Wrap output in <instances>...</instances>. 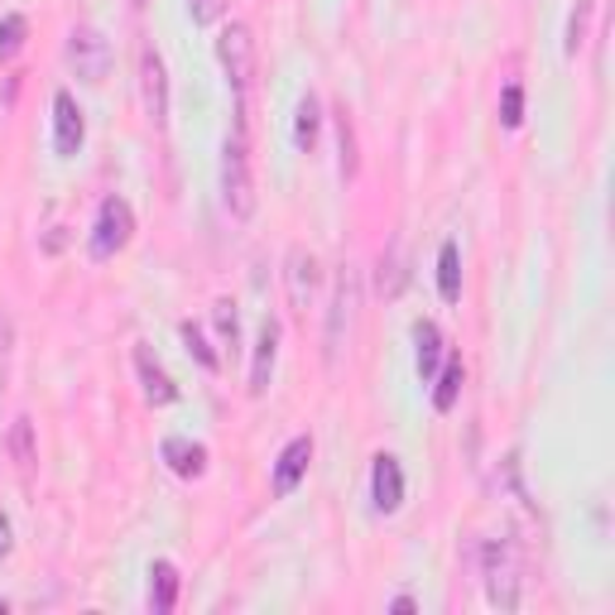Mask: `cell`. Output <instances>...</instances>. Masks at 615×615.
Masks as SVG:
<instances>
[{"mask_svg": "<svg viewBox=\"0 0 615 615\" xmlns=\"http://www.w3.org/2000/svg\"><path fill=\"white\" fill-rule=\"evenodd\" d=\"M15 457H20V466L35 462V452H29V419L15 423Z\"/></svg>", "mask_w": 615, "mask_h": 615, "instance_id": "4316f807", "label": "cell"}, {"mask_svg": "<svg viewBox=\"0 0 615 615\" xmlns=\"http://www.w3.org/2000/svg\"><path fill=\"white\" fill-rule=\"evenodd\" d=\"M308 462H312V438H308V433H298V438L289 443L284 452H279V462H274V496H294V486L304 481Z\"/></svg>", "mask_w": 615, "mask_h": 615, "instance_id": "8fae6325", "label": "cell"}, {"mask_svg": "<svg viewBox=\"0 0 615 615\" xmlns=\"http://www.w3.org/2000/svg\"><path fill=\"white\" fill-rule=\"evenodd\" d=\"M413 346H419V375L433 380L438 375V361H443V332L433 322H419L413 328Z\"/></svg>", "mask_w": 615, "mask_h": 615, "instance_id": "ac0fdd59", "label": "cell"}, {"mask_svg": "<svg viewBox=\"0 0 615 615\" xmlns=\"http://www.w3.org/2000/svg\"><path fill=\"white\" fill-rule=\"evenodd\" d=\"M136 371H140V385H144V399H150V405H174L178 399L174 380L164 375V366L150 356V346H136Z\"/></svg>", "mask_w": 615, "mask_h": 615, "instance_id": "7c38bea8", "label": "cell"}, {"mask_svg": "<svg viewBox=\"0 0 615 615\" xmlns=\"http://www.w3.org/2000/svg\"><path fill=\"white\" fill-rule=\"evenodd\" d=\"M591 10H597V0H577L573 20H567V53H573V59H577L581 43H587V20H591Z\"/></svg>", "mask_w": 615, "mask_h": 615, "instance_id": "cb8c5ba5", "label": "cell"}, {"mask_svg": "<svg viewBox=\"0 0 615 615\" xmlns=\"http://www.w3.org/2000/svg\"><path fill=\"white\" fill-rule=\"evenodd\" d=\"M356 308H361V270L356 265H342L337 270V284H332V304H328V328H322V351L328 361L337 366L346 337L356 328Z\"/></svg>", "mask_w": 615, "mask_h": 615, "instance_id": "7a4b0ae2", "label": "cell"}, {"mask_svg": "<svg viewBox=\"0 0 615 615\" xmlns=\"http://www.w3.org/2000/svg\"><path fill=\"white\" fill-rule=\"evenodd\" d=\"M371 500L380 514H395L405 505V472H399V457L380 452L375 466H371Z\"/></svg>", "mask_w": 615, "mask_h": 615, "instance_id": "30bf717a", "label": "cell"}, {"mask_svg": "<svg viewBox=\"0 0 615 615\" xmlns=\"http://www.w3.org/2000/svg\"><path fill=\"white\" fill-rule=\"evenodd\" d=\"M164 462L174 466V476L197 481L207 472V447L203 443H188V438H164Z\"/></svg>", "mask_w": 615, "mask_h": 615, "instance_id": "5bb4252c", "label": "cell"}, {"mask_svg": "<svg viewBox=\"0 0 615 615\" xmlns=\"http://www.w3.org/2000/svg\"><path fill=\"white\" fill-rule=\"evenodd\" d=\"M274 356H279V322L265 318L260 342H255V366H251V395H265L274 375Z\"/></svg>", "mask_w": 615, "mask_h": 615, "instance_id": "4fadbf2b", "label": "cell"}, {"mask_svg": "<svg viewBox=\"0 0 615 615\" xmlns=\"http://www.w3.org/2000/svg\"><path fill=\"white\" fill-rule=\"evenodd\" d=\"M481 573H486V597L490 606L514 611L520 606V558L505 539H490L486 553H481Z\"/></svg>", "mask_w": 615, "mask_h": 615, "instance_id": "277c9868", "label": "cell"}, {"mask_svg": "<svg viewBox=\"0 0 615 615\" xmlns=\"http://www.w3.org/2000/svg\"><path fill=\"white\" fill-rule=\"evenodd\" d=\"M174 601H178V567L174 563H154L150 567V611L169 615Z\"/></svg>", "mask_w": 615, "mask_h": 615, "instance_id": "9a60e30c", "label": "cell"}, {"mask_svg": "<svg viewBox=\"0 0 615 615\" xmlns=\"http://www.w3.org/2000/svg\"><path fill=\"white\" fill-rule=\"evenodd\" d=\"M217 63H221V73H227L236 102H245V92H251V82H255V39H251V25L231 20V25L221 29V35H217Z\"/></svg>", "mask_w": 615, "mask_h": 615, "instance_id": "3957f363", "label": "cell"}, {"mask_svg": "<svg viewBox=\"0 0 615 615\" xmlns=\"http://www.w3.org/2000/svg\"><path fill=\"white\" fill-rule=\"evenodd\" d=\"M438 294H443V304L462 298V255H457V241H443V251H438Z\"/></svg>", "mask_w": 615, "mask_h": 615, "instance_id": "2e32d148", "label": "cell"}, {"mask_svg": "<svg viewBox=\"0 0 615 615\" xmlns=\"http://www.w3.org/2000/svg\"><path fill=\"white\" fill-rule=\"evenodd\" d=\"M462 380H466V366L452 356V361L443 366V375H438V389H433V409H438V413H452L457 395H462Z\"/></svg>", "mask_w": 615, "mask_h": 615, "instance_id": "d6986e66", "label": "cell"}, {"mask_svg": "<svg viewBox=\"0 0 615 615\" xmlns=\"http://www.w3.org/2000/svg\"><path fill=\"white\" fill-rule=\"evenodd\" d=\"M68 63L77 68V77L82 82H106V73H111V43L97 35V29H73L68 35Z\"/></svg>", "mask_w": 615, "mask_h": 615, "instance_id": "8992f818", "label": "cell"}, {"mask_svg": "<svg viewBox=\"0 0 615 615\" xmlns=\"http://www.w3.org/2000/svg\"><path fill=\"white\" fill-rule=\"evenodd\" d=\"M212 318H217V332H221V342L227 346H236L241 342V322H236V304H227V298H221L217 308H212Z\"/></svg>", "mask_w": 615, "mask_h": 615, "instance_id": "d4e9b609", "label": "cell"}, {"mask_svg": "<svg viewBox=\"0 0 615 615\" xmlns=\"http://www.w3.org/2000/svg\"><path fill=\"white\" fill-rule=\"evenodd\" d=\"M221 203L236 221L255 217V178H251V140H245V102H236V126L221 144Z\"/></svg>", "mask_w": 615, "mask_h": 615, "instance_id": "6da1fadb", "label": "cell"}, {"mask_svg": "<svg viewBox=\"0 0 615 615\" xmlns=\"http://www.w3.org/2000/svg\"><path fill=\"white\" fill-rule=\"evenodd\" d=\"M318 130H322V106L318 97L304 92V102H298V116H294V144L304 154H312V144H318Z\"/></svg>", "mask_w": 615, "mask_h": 615, "instance_id": "e0dca14e", "label": "cell"}, {"mask_svg": "<svg viewBox=\"0 0 615 615\" xmlns=\"http://www.w3.org/2000/svg\"><path fill=\"white\" fill-rule=\"evenodd\" d=\"M318 255L308 251V245H294V251L284 255V289H289V304H294V312H308L312 298H318Z\"/></svg>", "mask_w": 615, "mask_h": 615, "instance_id": "52a82bcc", "label": "cell"}, {"mask_svg": "<svg viewBox=\"0 0 615 615\" xmlns=\"http://www.w3.org/2000/svg\"><path fill=\"white\" fill-rule=\"evenodd\" d=\"M520 120H524V87L510 82L505 92H500V126H505V130H520Z\"/></svg>", "mask_w": 615, "mask_h": 615, "instance_id": "7402d4cb", "label": "cell"}, {"mask_svg": "<svg viewBox=\"0 0 615 615\" xmlns=\"http://www.w3.org/2000/svg\"><path fill=\"white\" fill-rule=\"evenodd\" d=\"M188 15H193V25H217L227 15V0H188Z\"/></svg>", "mask_w": 615, "mask_h": 615, "instance_id": "484cf974", "label": "cell"}, {"mask_svg": "<svg viewBox=\"0 0 615 615\" xmlns=\"http://www.w3.org/2000/svg\"><path fill=\"white\" fill-rule=\"evenodd\" d=\"M25 35H29V20L25 15H5V20H0V63L15 59V53L25 49Z\"/></svg>", "mask_w": 615, "mask_h": 615, "instance_id": "ffe728a7", "label": "cell"}, {"mask_svg": "<svg viewBox=\"0 0 615 615\" xmlns=\"http://www.w3.org/2000/svg\"><path fill=\"white\" fill-rule=\"evenodd\" d=\"M130 236H136V212H130L126 197H106L102 212H97V227H92V255L97 260H111L116 251H126Z\"/></svg>", "mask_w": 615, "mask_h": 615, "instance_id": "5b68a950", "label": "cell"}, {"mask_svg": "<svg viewBox=\"0 0 615 615\" xmlns=\"http://www.w3.org/2000/svg\"><path fill=\"white\" fill-rule=\"evenodd\" d=\"M82 140H87L82 106L73 102V92H59L53 97V144H59V154L68 159V154L82 150Z\"/></svg>", "mask_w": 615, "mask_h": 615, "instance_id": "9c48e42d", "label": "cell"}, {"mask_svg": "<svg viewBox=\"0 0 615 615\" xmlns=\"http://www.w3.org/2000/svg\"><path fill=\"white\" fill-rule=\"evenodd\" d=\"M337 144H342V178H351L356 174V130H351L346 106L337 111Z\"/></svg>", "mask_w": 615, "mask_h": 615, "instance_id": "603a6c76", "label": "cell"}, {"mask_svg": "<svg viewBox=\"0 0 615 615\" xmlns=\"http://www.w3.org/2000/svg\"><path fill=\"white\" fill-rule=\"evenodd\" d=\"M10 548H15V543H10V520H5V514H0V563H5V558H10Z\"/></svg>", "mask_w": 615, "mask_h": 615, "instance_id": "83f0119b", "label": "cell"}, {"mask_svg": "<svg viewBox=\"0 0 615 615\" xmlns=\"http://www.w3.org/2000/svg\"><path fill=\"white\" fill-rule=\"evenodd\" d=\"M178 332H183L188 351H193L197 361H203V371H221V356H217V351H212V346L203 342V328H197V322H183V328H178Z\"/></svg>", "mask_w": 615, "mask_h": 615, "instance_id": "44dd1931", "label": "cell"}, {"mask_svg": "<svg viewBox=\"0 0 615 615\" xmlns=\"http://www.w3.org/2000/svg\"><path fill=\"white\" fill-rule=\"evenodd\" d=\"M140 102H144V116H150L154 126L169 120V68H164L159 49L140 53Z\"/></svg>", "mask_w": 615, "mask_h": 615, "instance_id": "ba28073f", "label": "cell"}]
</instances>
